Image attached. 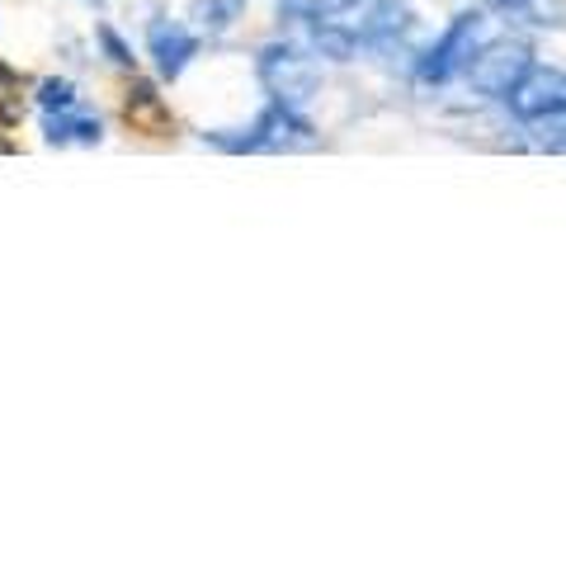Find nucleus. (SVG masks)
<instances>
[{
    "instance_id": "1",
    "label": "nucleus",
    "mask_w": 566,
    "mask_h": 566,
    "mask_svg": "<svg viewBox=\"0 0 566 566\" xmlns=\"http://www.w3.org/2000/svg\"><path fill=\"white\" fill-rule=\"evenodd\" d=\"M212 142L227 151H297V147H312V128L297 118V109H289V104H270L245 137L212 133Z\"/></svg>"
},
{
    "instance_id": "2",
    "label": "nucleus",
    "mask_w": 566,
    "mask_h": 566,
    "mask_svg": "<svg viewBox=\"0 0 566 566\" xmlns=\"http://www.w3.org/2000/svg\"><path fill=\"white\" fill-rule=\"evenodd\" d=\"M528 66H534V57H528L524 43H491V48H482V52H472L468 81H472L476 95L505 99V95L528 76Z\"/></svg>"
},
{
    "instance_id": "3",
    "label": "nucleus",
    "mask_w": 566,
    "mask_h": 566,
    "mask_svg": "<svg viewBox=\"0 0 566 566\" xmlns=\"http://www.w3.org/2000/svg\"><path fill=\"white\" fill-rule=\"evenodd\" d=\"M260 81L279 95V104L297 109V104H307L316 95V81H322V76H316V66L303 57V52L274 43V48L260 52Z\"/></svg>"
},
{
    "instance_id": "4",
    "label": "nucleus",
    "mask_w": 566,
    "mask_h": 566,
    "mask_svg": "<svg viewBox=\"0 0 566 566\" xmlns=\"http://www.w3.org/2000/svg\"><path fill=\"white\" fill-rule=\"evenodd\" d=\"M476 39H482V20H476V14H463V20H453V29L444 33V39H439L430 52H424V62H420V81H424V85L449 81L458 66H468V62H472Z\"/></svg>"
},
{
    "instance_id": "5",
    "label": "nucleus",
    "mask_w": 566,
    "mask_h": 566,
    "mask_svg": "<svg viewBox=\"0 0 566 566\" xmlns=\"http://www.w3.org/2000/svg\"><path fill=\"white\" fill-rule=\"evenodd\" d=\"M505 99H510V109H515V118H524V123H534L543 114H562L566 109V71H534L528 66V76Z\"/></svg>"
},
{
    "instance_id": "6",
    "label": "nucleus",
    "mask_w": 566,
    "mask_h": 566,
    "mask_svg": "<svg viewBox=\"0 0 566 566\" xmlns=\"http://www.w3.org/2000/svg\"><path fill=\"white\" fill-rule=\"evenodd\" d=\"M193 33L189 29H180V24H156L151 29V57H156V66H161V76H180V71L189 66V57H193Z\"/></svg>"
},
{
    "instance_id": "7",
    "label": "nucleus",
    "mask_w": 566,
    "mask_h": 566,
    "mask_svg": "<svg viewBox=\"0 0 566 566\" xmlns=\"http://www.w3.org/2000/svg\"><path fill=\"white\" fill-rule=\"evenodd\" d=\"M491 6L510 10L524 24H543V29H566V0H491Z\"/></svg>"
},
{
    "instance_id": "8",
    "label": "nucleus",
    "mask_w": 566,
    "mask_h": 566,
    "mask_svg": "<svg viewBox=\"0 0 566 566\" xmlns=\"http://www.w3.org/2000/svg\"><path fill=\"white\" fill-rule=\"evenodd\" d=\"M128 118L137 123V128H147V133H166V128H170L166 104L151 95V85H133V95H128Z\"/></svg>"
},
{
    "instance_id": "9",
    "label": "nucleus",
    "mask_w": 566,
    "mask_h": 566,
    "mask_svg": "<svg viewBox=\"0 0 566 566\" xmlns=\"http://www.w3.org/2000/svg\"><path fill=\"white\" fill-rule=\"evenodd\" d=\"M48 142H99V118H85V114H71L62 109L57 114H48Z\"/></svg>"
},
{
    "instance_id": "10",
    "label": "nucleus",
    "mask_w": 566,
    "mask_h": 566,
    "mask_svg": "<svg viewBox=\"0 0 566 566\" xmlns=\"http://www.w3.org/2000/svg\"><path fill=\"white\" fill-rule=\"evenodd\" d=\"M401 29H406V6H401V0H382L378 14L364 24V39L382 43V39H392V33H401Z\"/></svg>"
},
{
    "instance_id": "11",
    "label": "nucleus",
    "mask_w": 566,
    "mask_h": 566,
    "mask_svg": "<svg viewBox=\"0 0 566 566\" xmlns=\"http://www.w3.org/2000/svg\"><path fill=\"white\" fill-rule=\"evenodd\" d=\"M289 14H297V20H335V14L354 10L359 0H279Z\"/></svg>"
},
{
    "instance_id": "12",
    "label": "nucleus",
    "mask_w": 566,
    "mask_h": 566,
    "mask_svg": "<svg viewBox=\"0 0 566 566\" xmlns=\"http://www.w3.org/2000/svg\"><path fill=\"white\" fill-rule=\"evenodd\" d=\"M538 123V147H547V151H566V109L562 114H543V118H534Z\"/></svg>"
},
{
    "instance_id": "13",
    "label": "nucleus",
    "mask_w": 566,
    "mask_h": 566,
    "mask_svg": "<svg viewBox=\"0 0 566 566\" xmlns=\"http://www.w3.org/2000/svg\"><path fill=\"white\" fill-rule=\"evenodd\" d=\"M20 118V76L0 66V123H14Z\"/></svg>"
},
{
    "instance_id": "14",
    "label": "nucleus",
    "mask_w": 566,
    "mask_h": 566,
    "mask_svg": "<svg viewBox=\"0 0 566 566\" xmlns=\"http://www.w3.org/2000/svg\"><path fill=\"white\" fill-rule=\"evenodd\" d=\"M39 104L48 114H62V109H71V104H76V91H71L66 81H43L39 85Z\"/></svg>"
},
{
    "instance_id": "15",
    "label": "nucleus",
    "mask_w": 566,
    "mask_h": 566,
    "mask_svg": "<svg viewBox=\"0 0 566 566\" xmlns=\"http://www.w3.org/2000/svg\"><path fill=\"white\" fill-rule=\"evenodd\" d=\"M193 14H199V20H203L208 29H222V24H227V20H222V6H218V0H208V6H199Z\"/></svg>"
},
{
    "instance_id": "16",
    "label": "nucleus",
    "mask_w": 566,
    "mask_h": 566,
    "mask_svg": "<svg viewBox=\"0 0 566 566\" xmlns=\"http://www.w3.org/2000/svg\"><path fill=\"white\" fill-rule=\"evenodd\" d=\"M99 39H104V48H109V52H114V62H133V57H128V48H123V43L114 39V33H109V29H99Z\"/></svg>"
}]
</instances>
